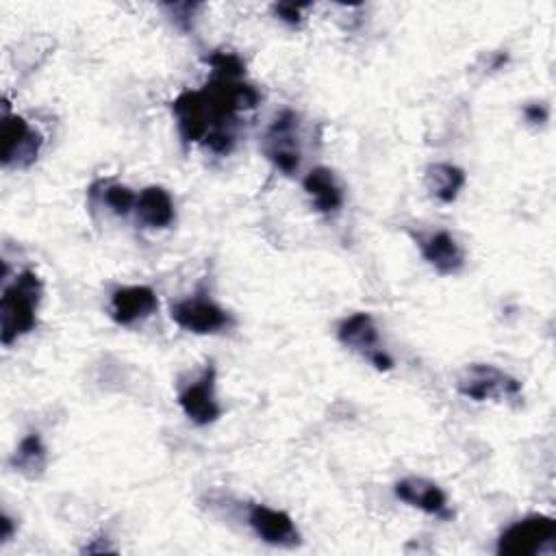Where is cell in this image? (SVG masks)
I'll return each mask as SVG.
<instances>
[{
	"label": "cell",
	"mask_w": 556,
	"mask_h": 556,
	"mask_svg": "<svg viewBox=\"0 0 556 556\" xmlns=\"http://www.w3.org/2000/svg\"><path fill=\"white\" fill-rule=\"evenodd\" d=\"M100 200L119 217H126L130 211H135V202H137V193L119 182H106L102 185V193Z\"/></svg>",
	"instance_id": "ac0fdd59"
},
{
	"label": "cell",
	"mask_w": 556,
	"mask_h": 556,
	"mask_svg": "<svg viewBox=\"0 0 556 556\" xmlns=\"http://www.w3.org/2000/svg\"><path fill=\"white\" fill-rule=\"evenodd\" d=\"M421 256L443 276L458 274L465 265V252L447 230H434L417 237Z\"/></svg>",
	"instance_id": "8fae6325"
},
{
	"label": "cell",
	"mask_w": 556,
	"mask_h": 556,
	"mask_svg": "<svg viewBox=\"0 0 556 556\" xmlns=\"http://www.w3.org/2000/svg\"><path fill=\"white\" fill-rule=\"evenodd\" d=\"M204 61L213 67V74L232 76V78H243L245 76V63L235 52L215 50Z\"/></svg>",
	"instance_id": "d6986e66"
},
{
	"label": "cell",
	"mask_w": 556,
	"mask_h": 556,
	"mask_svg": "<svg viewBox=\"0 0 556 556\" xmlns=\"http://www.w3.org/2000/svg\"><path fill=\"white\" fill-rule=\"evenodd\" d=\"M302 185L319 213H337L343 206V191L328 167H313Z\"/></svg>",
	"instance_id": "9a60e30c"
},
{
	"label": "cell",
	"mask_w": 556,
	"mask_h": 556,
	"mask_svg": "<svg viewBox=\"0 0 556 556\" xmlns=\"http://www.w3.org/2000/svg\"><path fill=\"white\" fill-rule=\"evenodd\" d=\"M167 11H172V15L176 17V24L182 26L185 30H189L191 26V15L195 9H200V4H191V2H185V4H163Z\"/></svg>",
	"instance_id": "44dd1931"
},
{
	"label": "cell",
	"mask_w": 556,
	"mask_h": 556,
	"mask_svg": "<svg viewBox=\"0 0 556 556\" xmlns=\"http://www.w3.org/2000/svg\"><path fill=\"white\" fill-rule=\"evenodd\" d=\"M456 389L460 395L473 402H486V400L500 402L510 397L517 400L521 393V382L495 365L473 363L460 371L456 380Z\"/></svg>",
	"instance_id": "3957f363"
},
{
	"label": "cell",
	"mask_w": 556,
	"mask_h": 556,
	"mask_svg": "<svg viewBox=\"0 0 556 556\" xmlns=\"http://www.w3.org/2000/svg\"><path fill=\"white\" fill-rule=\"evenodd\" d=\"M46 463H48V450L39 432H28L9 458V465L26 478L41 476L46 469Z\"/></svg>",
	"instance_id": "e0dca14e"
},
{
	"label": "cell",
	"mask_w": 556,
	"mask_h": 556,
	"mask_svg": "<svg viewBox=\"0 0 556 556\" xmlns=\"http://www.w3.org/2000/svg\"><path fill=\"white\" fill-rule=\"evenodd\" d=\"M172 113L178 124V132L187 143H204L211 124L204 109L200 89H187L172 102Z\"/></svg>",
	"instance_id": "30bf717a"
},
{
	"label": "cell",
	"mask_w": 556,
	"mask_h": 556,
	"mask_svg": "<svg viewBox=\"0 0 556 556\" xmlns=\"http://www.w3.org/2000/svg\"><path fill=\"white\" fill-rule=\"evenodd\" d=\"M169 317L182 330H189L193 334H213L235 324L228 311H224L217 302L202 295L174 302L169 306Z\"/></svg>",
	"instance_id": "5b68a950"
},
{
	"label": "cell",
	"mask_w": 556,
	"mask_h": 556,
	"mask_svg": "<svg viewBox=\"0 0 556 556\" xmlns=\"http://www.w3.org/2000/svg\"><path fill=\"white\" fill-rule=\"evenodd\" d=\"M467 182L465 169L452 163H432L426 167V187L439 202H454Z\"/></svg>",
	"instance_id": "2e32d148"
},
{
	"label": "cell",
	"mask_w": 556,
	"mask_h": 556,
	"mask_svg": "<svg viewBox=\"0 0 556 556\" xmlns=\"http://www.w3.org/2000/svg\"><path fill=\"white\" fill-rule=\"evenodd\" d=\"M523 115H526V119L532 122V124H543V122L547 119V109H545L543 104H528V106L523 109Z\"/></svg>",
	"instance_id": "7402d4cb"
},
{
	"label": "cell",
	"mask_w": 556,
	"mask_h": 556,
	"mask_svg": "<svg viewBox=\"0 0 556 556\" xmlns=\"http://www.w3.org/2000/svg\"><path fill=\"white\" fill-rule=\"evenodd\" d=\"M337 337L345 348L358 352L367 361L382 352L378 328L369 313H352L350 317H345L337 328Z\"/></svg>",
	"instance_id": "4fadbf2b"
},
{
	"label": "cell",
	"mask_w": 556,
	"mask_h": 556,
	"mask_svg": "<svg viewBox=\"0 0 556 556\" xmlns=\"http://www.w3.org/2000/svg\"><path fill=\"white\" fill-rule=\"evenodd\" d=\"M556 543V519L528 515L508 526L497 539L500 556H534Z\"/></svg>",
	"instance_id": "7a4b0ae2"
},
{
	"label": "cell",
	"mask_w": 556,
	"mask_h": 556,
	"mask_svg": "<svg viewBox=\"0 0 556 556\" xmlns=\"http://www.w3.org/2000/svg\"><path fill=\"white\" fill-rule=\"evenodd\" d=\"M248 523L256 536L276 547H295L300 545V532L293 519L278 508L265 504H252L248 510Z\"/></svg>",
	"instance_id": "ba28073f"
},
{
	"label": "cell",
	"mask_w": 556,
	"mask_h": 556,
	"mask_svg": "<svg viewBox=\"0 0 556 556\" xmlns=\"http://www.w3.org/2000/svg\"><path fill=\"white\" fill-rule=\"evenodd\" d=\"M178 406L195 426H208L222 415L215 397V365L208 363L200 378L178 393Z\"/></svg>",
	"instance_id": "52a82bcc"
},
{
	"label": "cell",
	"mask_w": 556,
	"mask_h": 556,
	"mask_svg": "<svg viewBox=\"0 0 556 556\" xmlns=\"http://www.w3.org/2000/svg\"><path fill=\"white\" fill-rule=\"evenodd\" d=\"M298 126H300L298 115L293 111L285 109L274 117V122L269 124L265 139H263L265 156L282 174H293L300 167L302 150H300Z\"/></svg>",
	"instance_id": "277c9868"
},
{
	"label": "cell",
	"mask_w": 556,
	"mask_h": 556,
	"mask_svg": "<svg viewBox=\"0 0 556 556\" xmlns=\"http://www.w3.org/2000/svg\"><path fill=\"white\" fill-rule=\"evenodd\" d=\"M395 495L402 502H406L408 506H415L428 515H434L441 519L452 517V510L447 508V495L432 480L415 478V476L404 478V480L395 482Z\"/></svg>",
	"instance_id": "7c38bea8"
},
{
	"label": "cell",
	"mask_w": 556,
	"mask_h": 556,
	"mask_svg": "<svg viewBox=\"0 0 556 556\" xmlns=\"http://www.w3.org/2000/svg\"><path fill=\"white\" fill-rule=\"evenodd\" d=\"M41 278L35 269H24L11 285L4 287L0 298V341L2 345L15 343L37 326V308L41 302Z\"/></svg>",
	"instance_id": "6da1fadb"
},
{
	"label": "cell",
	"mask_w": 556,
	"mask_h": 556,
	"mask_svg": "<svg viewBox=\"0 0 556 556\" xmlns=\"http://www.w3.org/2000/svg\"><path fill=\"white\" fill-rule=\"evenodd\" d=\"M0 161L4 167H28L35 163L39 150H41V135L28 126V122L22 115H11L4 111L2 128H0Z\"/></svg>",
	"instance_id": "8992f818"
},
{
	"label": "cell",
	"mask_w": 556,
	"mask_h": 556,
	"mask_svg": "<svg viewBox=\"0 0 556 556\" xmlns=\"http://www.w3.org/2000/svg\"><path fill=\"white\" fill-rule=\"evenodd\" d=\"M0 526H2L0 541H2V543H7V541L13 536V532H15V521H13V517H9L7 513H2V517H0Z\"/></svg>",
	"instance_id": "603a6c76"
},
{
	"label": "cell",
	"mask_w": 556,
	"mask_h": 556,
	"mask_svg": "<svg viewBox=\"0 0 556 556\" xmlns=\"http://www.w3.org/2000/svg\"><path fill=\"white\" fill-rule=\"evenodd\" d=\"M135 213L148 228H167L176 217L169 191L159 185H150L137 193Z\"/></svg>",
	"instance_id": "5bb4252c"
},
{
	"label": "cell",
	"mask_w": 556,
	"mask_h": 556,
	"mask_svg": "<svg viewBox=\"0 0 556 556\" xmlns=\"http://www.w3.org/2000/svg\"><path fill=\"white\" fill-rule=\"evenodd\" d=\"M159 308V300L152 287L148 285H130L119 287L111 293V317L119 326H132L146 317H150Z\"/></svg>",
	"instance_id": "9c48e42d"
},
{
	"label": "cell",
	"mask_w": 556,
	"mask_h": 556,
	"mask_svg": "<svg viewBox=\"0 0 556 556\" xmlns=\"http://www.w3.org/2000/svg\"><path fill=\"white\" fill-rule=\"evenodd\" d=\"M308 4H295V2H276L271 9L274 13L285 22V24H300V17H302V11L306 9Z\"/></svg>",
	"instance_id": "ffe728a7"
}]
</instances>
